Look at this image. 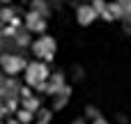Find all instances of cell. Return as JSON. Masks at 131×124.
Segmentation results:
<instances>
[{"label":"cell","mask_w":131,"mask_h":124,"mask_svg":"<svg viewBox=\"0 0 131 124\" xmlns=\"http://www.w3.org/2000/svg\"><path fill=\"white\" fill-rule=\"evenodd\" d=\"M44 78H46V67H44V64L35 62V64L28 67V83H30V85H37V83H41Z\"/></svg>","instance_id":"obj_2"},{"label":"cell","mask_w":131,"mask_h":124,"mask_svg":"<svg viewBox=\"0 0 131 124\" xmlns=\"http://www.w3.org/2000/svg\"><path fill=\"white\" fill-rule=\"evenodd\" d=\"M53 51H55V41H53L51 37H44V39H39V41L35 44V53H37L39 58H51Z\"/></svg>","instance_id":"obj_1"},{"label":"cell","mask_w":131,"mask_h":124,"mask_svg":"<svg viewBox=\"0 0 131 124\" xmlns=\"http://www.w3.org/2000/svg\"><path fill=\"white\" fill-rule=\"evenodd\" d=\"M2 18H5V21L12 18V9H5V12H2Z\"/></svg>","instance_id":"obj_10"},{"label":"cell","mask_w":131,"mask_h":124,"mask_svg":"<svg viewBox=\"0 0 131 124\" xmlns=\"http://www.w3.org/2000/svg\"><path fill=\"white\" fill-rule=\"evenodd\" d=\"M104 16L106 18H117V16H122V9H120V5L115 2V5H106V9H104Z\"/></svg>","instance_id":"obj_6"},{"label":"cell","mask_w":131,"mask_h":124,"mask_svg":"<svg viewBox=\"0 0 131 124\" xmlns=\"http://www.w3.org/2000/svg\"><path fill=\"white\" fill-rule=\"evenodd\" d=\"M76 16H78V23H81V25H90V23L94 21L97 12H94V7H90V5H83V7H78Z\"/></svg>","instance_id":"obj_4"},{"label":"cell","mask_w":131,"mask_h":124,"mask_svg":"<svg viewBox=\"0 0 131 124\" xmlns=\"http://www.w3.org/2000/svg\"><path fill=\"white\" fill-rule=\"evenodd\" d=\"M117 5H120L122 14H131V0H117Z\"/></svg>","instance_id":"obj_7"},{"label":"cell","mask_w":131,"mask_h":124,"mask_svg":"<svg viewBox=\"0 0 131 124\" xmlns=\"http://www.w3.org/2000/svg\"><path fill=\"white\" fill-rule=\"evenodd\" d=\"M0 62H2V69L9 74H16L23 69V58H18V55H2Z\"/></svg>","instance_id":"obj_3"},{"label":"cell","mask_w":131,"mask_h":124,"mask_svg":"<svg viewBox=\"0 0 131 124\" xmlns=\"http://www.w3.org/2000/svg\"><path fill=\"white\" fill-rule=\"evenodd\" d=\"M37 106H39V104H37L35 99H28V101H25V108H30V110H32V108H37Z\"/></svg>","instance_id":"obj_8"},{"label":"cell","mask_w":131,"mask_h":124,"mask_svg":"<svg viewBox=\"0 0 131 124\" xmlns=\"http://www.w3.org/2000/svg\"><path fill=\"white\" fill-rule=\"evenodd\" d=\"M74 124H85V122H83V120H78V122H74Z\"/></svg>","instance_id":"obj_12"},{"label":"cell","mask_w":131,"mask_h":124,"mask_svg":"<svg viewBox=\"0 0 131 124\" xmlns=\"http://www.w3.org/2000/svg\"><path fill=\"white\" fill-rule=\"evenodd\" d=\"M25 23H28V28H30L32 32H35V30H37V32H41V30L46 28V25H44V18H41L37 12H30V14H28V21H25Z\"/></svg>","instance_id":"obj_5"},{"label":"cell","mask_w":131,"mask_h":124,"mask_svg":"<svg viewBox=\"0 0 131 124\" xmlns=\"http://www.w3.org/2000/svg\"><path fill=\"white\" fill-rule=\"evenodd\" d=\"M94 124H108V122H106L104 117H97V120H94Z\"/></svg>","instance_id":"obj_11"},{"label":"cell","mask_w":131,"mask_h":124,"mask_svg":"<svg viewBox=\"0 0 131 124\" xmlns=\"http://www.w3.org/2000/svg\"><path fill=\"white\" fill-rule=\"evenodd\" d=\"M18 117H21V122H30V113H25V110H23Z\"/></svg>","instance_id":"obj_9"}]
</instances>
